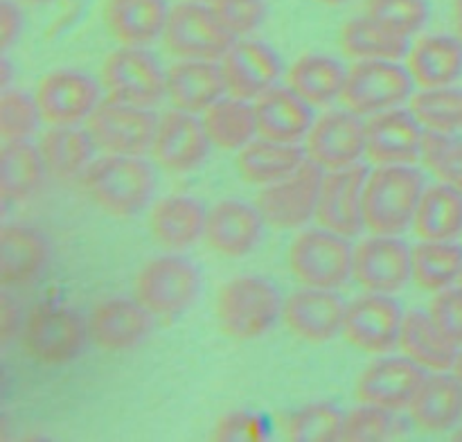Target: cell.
I'll return each mask as SVG.
<instances>
[{
	"label": "cell",
	"instance_id": "cell-1",
	"mask_svg": "<svg viewBox=\"0 0 462 442\" xmlns=\"http://www.w3.org/2000/svg\"><path fill=\"white\" fill-rule=\"evenodd\" d=\"M86 194L111 216H135L149 206L156 189V174L140 156L106 153L88 165L81 176Z\"/></svg>",
	"mask_w": 462,
	"mask_h": 442
},
{
	"label": "cell",
	"instance_id": "cell-2",
	"mask_svg": "<svg viewBox=\"0 0 462 442\" xmlns=\"http://www.w3.org/2000/svg\"><path fill=\"white\" fill-rule=\"evenodd\" d=\"M424 176L413 165H377L364 189L365 228L373 235H402L413 226Z\"/></svg>",
	"mask_w": 462,
	"mask_h": 442
},
{
	"label": "cell",
	"instance_id": "cell-3",
	"mask_svg": "<svg viewBox=\"0 0 462 442\" xmlns=\"http://www.w3.org/2000/svg\"><path fill=\"white\" fill-rule=\"evenodd\" d=\"M282 296L271 280L262 275H237L221 287L215 314L219 327L235 341H255L264 336L282 316Z\"/></svg>",
	"mask_w": 462,
	"mask_h": 442
},
{
	"label": "cell",
	"instance_id": "cell-4",
	"mask_svg": "<svg viewBox=\"0 0 462 442\" xmlns=\"http://www.w3.org/2000/svg\"><path fill=\"white\" fill-rule=\"evenodd\" d=\"M350 237L329 228L302 230L287 253L289 269L302 287L338 289L352 278L355 248Z\"/></svg>",
	"mask_w": 462,
	"mask_h": 442
},
{
	"label": "cell",
	"instance_id": "cell-5",
	"mask_svg": "<svg viewBox=\"0 0 462 442\" xmlns=\"http://www.w3.org/2000/svg\"><path fill=\"white\" fill-rule=\"evenodd\" d=\"M201 273L180 255L149 260L135 278V298L153 316L174 318L185 314L201 296Z\"/></svg>",
	"mask_w": 462,
	"mask_h": 442
},
{
	"label": "cell",
	"instance_id": "cell-6",
	"mask_svg": "<svg viewBox=\"0 0 462 442\" xmlns=\"http://www.w3.org/2000/svg\"><path fill=\"white\" fill-rule=\"evenodd\" d=\"M413 75L400 61H383V59L356 61L347 70L341 102L346 104L347 111L370 117L397 108L413 97Z\"/></svg>",
	"mask_w": 462,
	"mask_h": 442
},
{
	"label": "cell",
	"instance_id": "cell-7",
	"mask_svg": "<svg viewBox=\"0 0 462 442\" xmlns=\"http://www.w3.org/2000/svg\"><path fill=\"white\" fill-rule=\"evenodd\" d=\"M88 320L63 305H39L23 325V347L41 364H68L84 352Z\"/></svg>",
	"mask_w": 462,
	"mask_h": 442
},
{
	"label": "cell",
	"instance_id": "cell-8",
	"mask_svg": "<svg viewBox=\"0 0 462 442\" xmlns=\"http://www.w3.org/2000/svg\"><path fill=\"white\" fill-rule=\"evenodd\" d=\"M102 86L111 99L152 108L167 97V72L147 48L122 45L104 61Z\"/></svg>",
	"mask_w": 462,
	"mask_h": 442
},
{
	"label": "cell",
	"instance_id": "cell-9",
	"mask_svg": "<svg viewBox=\"0 0 462 442\" xmlns=\"http://www.w3.org/2000/svg\"><path fill=\"white\" fill-rule=\"evenodd\" d=\"M162 41L165 48L179 59L221 61L235 43V36L221 25L210 5L185 0L170 9Z\"/></svg>",
	"mask_w": 462,
	"mask_h": 442
},
{
	"label": "cell",
	"instance_id": "cell-10",
	"mask_svg": "<svg viewBox=\"0 0 462 442\" xmlns=\"http://www.w3.org/2000/svg\"><path fill=\"white\" fill-rule=\"evenodd\" d=\"M156 126L158 117L149 108L117 102L111 97L99 102L86 120V129L97 149L106 153H125V156H143L152 152Z\"/></svg>",
	"mask_w": 462,
	"mask_h": 442
},
{
	"label": "cell",
	"instance_id": "cell-11",
	"mask_svg": "<svg viewBox=\"0 0 462 442\" xmlns=\"http://www.w3.org/2000/svg\"><path fill=\"white\" fill-rule=\"evenodd\" d=\"M323 176V167L307 158L293 174L264 185V189L257 194L255 206L266 224L278 230H289L300 228L311 216H316Z\"/></svg>",
	"mask_w": 462,
	"mask_h": 442
},
{
	"label": "cell",
	"instance_id": "cell-12",
	"mask_svg": "<svg viewBox=\"0 0 462 442\" xmlns=\"http://www.w3.org/2000/svg\"><path fill=\"white\" fill-rule=\"evenodd\" d=\"M406 311L388 293H365L347 305L343 336L368 355H386L400 345Z\"/></svg>",
	"mask_w": 462,
	"mask_h": 442
},
{
	"label": "cell",
	"instance_id": "cell-13",
	"mask_svg": "<svg viewBox=\"0 0 462 442\" xmlns=\"http://www.w3.org/2000/svg\"><path fill=\"white\" fill-rule=\"evenodd\" d=\"M210 135L197 113L171 108L158 117L156 135L152 143V156L158 167L171 174H188L203 165L210 153Z\"/></svg>",
	"mask_w": 462,
	"mask_h": 442
},
{
	"label": "cell",
	"instance_id": "cell-14",
	"mask_svg": "<svg viewBox=\"0 0 462 442\" xmlns=\"http://www.w3.org/2000/svg\"><path fill=\"white\" fill-rule=\"evenodd\" d=\"M368 174L370 170L364 162L325 171L316 207V219L323 228L334 230L343 237H356L365 228L364 189Z\"/></svg>",
	"mask_w": 462,
	"mask_h": 442
},
{
	"label": "cell",
	"instance_id": "cell-15",
	"mask_svg": "<svg viewBox=\"0 0 462 442\" xmlns=\"http://www.w3.org/2000/svg\"><path fill=\"white\" fill-rule=\"evenodd\" d=\"M352 278L370 293L402 291L413 280L411 248L397 235H373L355 248Z\"/></svg>",
	"mask_w": 462,
	"mask_h": 442
},
{
	"label": "cell",
	"instance_id": "cell-16",
	"mask_svg": "<svg viewBox=\"0 0 462 442\" xmlns=\"http://www.w3.org/2000/svg\"><path fill=\"white\" fill-rule=\"evenodd\" d=\"M305 152L325 171L361 162L365 153V122L352 111H329L314 120L307 134Z\"/></svg>",
	"mask_w": 462,
	"mask_h": 442
},
{
	"label": "cell",
	"instance_id": "cell-17",
	"mask_svg": "<svg viewBox=\"0 0 462 442\" xmlns=\"http://www.w3.org/2000/svg\"><path fill=\"white\" fill-rule=\"evenodd\" d=\"M41 115L50 126H75L88 120L97 108L99 86L93 77L79 70H54L39 81L36 88Z\"/></svg>",
	"mask_w": 462,
	"mask_h": 442
},
{
	"label": "cell",
	"instance_id": "cell-18",
	"mask_svg": "<svg viewBox=\"0 0 462 442\" xmlns=\"http://www.w3.org/2000/svg\"><path fill=\"white\" fill-rule=\"evenodd\" d=\"M424 126L404 108L370 115L365 122V156L374 165H413L422 158Z\"/></svg>",
	"mask_w": 462,
	"mask_h": 442
},
{
	"label": "cell",
	"instance_id": "cell-19",
	"mask_svg": "<svg viewBox=\"0 0 462 442\" xmlns=\"http://www.w3.org/2000/svg\"><path fill=\"white\" fill-rule=\"evenodd\" d=\"M347 305L337 289L302 287L284 300L282 318L293 336L307 343H325L343 332Z\"/></svg>",
	"mask_w": 462,
	"mask_h": 442
},
{
	"label": "cell",
	"instance_id": "cell-20",
	"mask_svg": "<svg viewBox=\"0 0 462 442\" xmlns=\"http://www.w3.org/2000/svg\"><path fill=\"white\" fill-rule=\"evenodd\" d=\"M153 329V314L138 298H106L88 316L90 341L106 352L138 347Z\"/></svg>",
	"mask_w": 462,
	"mask_h": 442
},
{
	"label": "cell",
	"instance_id": "cell-21",
	"mask_svg": "<svg viewBox=\"0 0 462 442\" xmlns=\"http://www.w3.org/2000/svg\"><path fill=\"white\" fill-rule=\"evenodd\" d=\"M424 368L409 356H383L370 364L356 382L361 404L382 406L386 410L409 409L422 386Z\"/></svg>",
	"mask_w": 462,
	"mask_h": 442
},
{
	"label": "cell",
	"instance_id": "cell-22",
	"mask_svg": "<svg viewBox=\"0 0 462 442\" xmlns=\"http://www.w3.org/2000/svg\"><path fill=\"white\" fill-rule=\"evenodd\" d=\"M228 93L242 99H257L278 86L282 61L271 45L255 39H235L221 59Z\"/></svg>",
	"mask_w": 462,
	"mask_h": 442
},
{
	"label": "cell",
	"instance_id": "cell-23",
	"mask_svg": "<svg viewBox=\"0 0 462 442\" xmlns=\"http://www.w3.org/2000/svg\"><path fill=\"white\" fill-rule=\"evenodd\" d=\"M264 224L266 221L257 206L237 198H226L208 210L203 239L219 255L244 257L257 248Z\"/></svg>",
	"mask_w": 462,
	"mask_h": 442
},
{
	"label": "cell",
	"instance_id": "cell-24",
	"mask_svg": "<svg viewBox=\"0 0 462 442\" xmlns=\"http://www.w3.org/2000/svg\"><path fill=\"white\" fill-rule=\"evenodd\" d=\"M228 93L221 63L201 59H179L167 70V99L188 113H206Z\"/></svg>",
	"mask_w": 462,
	"mask_h": 442
},
{
	"label": "cell",
	"instance_id": "cell-25",
	"mask_svg": "<svg viewBox=\"0 0 462 442\" xmlns=\"http://www.w3.org/2000/svg\"><path fill=\"white\" fill-rule=\"evenodd\" d=\"M50 242L41 230L27 224H7L0 230V282L23 287L39 278L48 266Z\"/></svg>",
	"mask_w": 462,
	"mask_h": 442
},
{
	"label": "cell",
	"instance_id": "cell-26",
	"mask_svg": "<svg viewBox=\"0 0 462 442\" xmlns=\"http://www.w3.org/2000/svg\"><path fill=\"white\" fill-rule=\"evenodd\" d=\"M255 115L257 134L262 138L289 144H298L302 138H307L314 124L311 104L293 93L289 86H273L262 97H257Z\"/></svg>",
	"mask_w": 462,
	"mask_h": 442
},
{
	"label": "cell",
	"instance_id": "cell-27",
	"mask_svg": "<svg viewBox=\"0 0 462 442\" xmlns=\"http://www.w3.org/2000/svg\"><path fill=\"white\" fill-rule=\"evenodd\" d=\"M415 427L429 433L454 428L462 418V388L458 377L447 370L427 374L409 406Z\"/></svg>",
	"mask_w": 462,
	"mask_h": 442
},
{
	"label": "cell",
	"instance_id": "cell-28",
	"mask_svg": "<svg viewBox=\"0 0 462 442\" xmlns=\"http://www.w3.org/2000/svg\"><path fill=\"white\" fill-rule=\"evenodd\" d=\"M167 0H106L104 23L122 45H152L165 32L170 18Z\"/></svg>",
	"mask_w": 462,
	"mask_h": 442
},
{
	"label": "cell",
	"instance_id": "cell-29",
	"mask_svg": "<svg viewBox=\"0 0 462 442\" xmlns=\"http://www.w3.org/2000/svg\"><path fill=\"white\" fill-rule=\"evenodd\" d=\"M208 210L192 197H165L152 207L149 228L156 242L170 251L194 246L206 233Z\"/></svg>",
	"mask_w": 462,
	"mask_h": 442
},
{
	"label": "cell",
	"instance_id": "cell-30",
	"mask_svg": "<svg viewBox=\"0 0 462 442\" xmlns=\"http://www.w3.org/2000/svg\"><path fill=\"white\" fill-rule=\"evenodd\" d=\"M409 70L422 88L451 86L462 75V39L449 34L424 36L411 48Z\"/></svg>",
	"mask_w": 462,
	"mask_h": 442
},
{
	"label": "cell",
	"instance_id": "cell-31",
	"mask_svg": "<svg viewBox=\"0 0 462 442\" xmlns=\"http://www.w3.org/2000/svg\"><path fill=\"white\" fill-rule=\"evenodd\" d=\"M307 161V152L298 144L269 138H253L237 152V170L253 185H271L293 174Z\"/></svg>",
	"mask_w": 462,
	"mask_h": 442
},
{
	"label": "cell",
	"instance_id": "cell-32",
	"mask_svg": "<svg viewBox=\"0 0 462 442\" xmlns=\"http://www.w3.org/2000/svg\"><path fill=\"white\" fill-rule=\"evenodd\" d=\"M400 347L409 359L422 365L424 370H454L460 347L451 343L436 323L429 311H406L404 325H402Z\"/></svg>",
	"mask_w": 462,
	"mask_h": 442
},
{
	"label": "cell",
	"instance_id": "cell-33",
	"mask_svg": "<svg viewBox=\"0 0 462 442\" xmlns=\"http://www.w3.org/2000/svg\"><path fill=\"white\" fill-rule=\"evenodd\" d=\"M39 149L50 176L59 180H72L77 176H84V171L88 170L97 144L90 138L88 129H79L75 124L52 126L45 131Z\"/></svg>",
	"mask_w": 462,
	"mask_h": 442
},
{
	"label": "cell",
	"instance_id": "cell-34",
	"mask_svg": "<svg viewBox=\"0 0 462 442\" xmlns=\"http://www.w3.org/2000/svg\"><path fill=\"white\" fill-rule=\"evenodd\" d=\"M413 226L420 239L456 242L462 235V189L447 183L424 188Z\"/></svg>",
	"mask_w": 462,
	"mask_h": 442
},
{
	"label": "cell",
	"instance_id": "cell-35",
	"mask_svg": "<svg viewBox=\"0 0 462 442\" xmlns=\"http://www.w3.org/2000/svg\"><path fill=\"white\" fill-rule=\"evenodd\" d=\"M43 156L30 140H12L0 149V197L5 203L25 201L43 183Z\"/></svg>",
	"mask_w": 462,
	"mask_h": 442
},
{
	"label": "cell",
	"instance_id": "cell-36",
	"mask_svg": "<svg viewBox=\"0 0 462 442\" xmlns=\"http://www.w3.org/2000/svg\"><path fill=\"white\" fill-rule=\"evenodd\" d=\"M346 77L347 70L337 59L325 54H305L289 68L287 86L311 106H325L334 99H341Z\"/></svg>",
	"mask_w": 462,
	"mask_h": 442
},
{
	"label": "cell",
	"instance_id": "cell-37",
	"mask_svg": "<svg viewBox=\"0 0 462 442\" xmlns=\"http://www.w3.org/2000/svg\"><path fill=\"white\" fill-rule=\"evenodd\" d=\"M341 45L343 52L356 61H370V59L402 61L411 52L409 36L388 30L386 25L365 16V14L343 25Z\"/></svg>",
	"mask_w": 462,
	"mask_h": 442
},
{
	"label": "cell",
	"instance_id": "cell-38",
	"mask_svg": "<svg viewBox=\"0 0 462 442\" xmlns=\"http://www.w3.org/2000/svg\"><path fill=\"white\" fill-rule=\"evenodd\" d=\"M203 124L212 144L226 152H239L244 144L251 143L257 134L255 104H248L242 97H221L203 113Z\"/></svg>",
	"mask_w": 462,
	"mask_h": 442
},
{
	"label": "cell",
	"instance_id": "cell-39",
	"mask_svg": "<svg viewBox=\"0 0 462 442\" xmlns=\"http://www.w3.org/2000/svg\"><path fill=\"white\" fill-rule=\"evenodd\" d=\"M411 271L418 287L424 291H442L454 287L462 273V246L456 242L422 239L411 248Z\"/></svg>",
	"mask_w": 462,
	"mask_h": 442
},
{
	"label": "cell",
	"instance_id": "cell-40",
	"mask_svg": "<svg viewBox=\"0 0 462 442\" xmlns=\"http://www.w3.org/2000/svg\"><path fill=\"white\" fill-rule=\"evenodd\" d=\"M411 113L424 129L458 134L462 131V88L454 84L422 88L411 97Z\"/></svg>",
	"mask_w": 462,
	"mask_h": 442
},
{
	"label": "cell",
	"instance_id": "cell-41",
	"mask_svg": "<svg viewBox=\"0 0 462 442\" xmlns=\"http://www.w3.org/2000/svg\"><path fill=\"white\" fill-rule=\"evenodd\" d=\"M346 413L329 401H314L289 418L287 436L293 442H329L341 440Z\"/></svg>",
	"mask_w": 462,
	"mask_h": 442
},
{
	"label": "cell",
	"instance_id": "cell-42",
	"mask_svg": "<svg viewBox=\"0 0 462 442\" xmlns=\"http://www.w3.org/2000/svg\"><path fill=\"white\" fill-rule=\"evenodd\" d=\"M422 161L440 183L462 189V135L424 131Z\"/></svg>",
	"mask_w": 462,
	"mask_h": 442
},
{
	"label": "cell",
	"instance_id": "cell-43",
	"mask_svg": "<svg viewBox=\"0 0 462 442\" xmlns=\"http://www.w3.org/2000/svg\"><path fill=\"white\" fill-rule=\"evenodd\" d=\"M41 108L36 97L23 90H3L0 95V135L5 143L12 140H30L39 129Z\"/></svg>",
	"mask_w": 462,
	"mask_h": 442
},
{
	"label": "cell",
	"instance_id": "cell-44",
	"mask_svg": "<svg viewBox=\"0 0 462 442\" xmlns=\"http://www.w3.org/2000/svg\"><path fill=\"white\" fill-rule=\"evenodd\" d=\"M364 14L411 39L427 25L431 7L429 0H365Z\"/></svg>",
	"mask_w": 462,
	"mask_h": 442
},
{
	"label": "cell",
	"instance_id": "cell-45",
	"mask_svg": "<svg viewBox=\"0 0 462 442\" xmlns=\"http://www.w3.org/2000/svg\"><path fill=\"white\" fill-rule=\"evenodd\" d=\"M210 7L235 39L253 34L269 12L266 0H212Z\"/></svg>",
	"mask_w": 462,
	"mask_h": 442
},
{
	"label": "cell",
	"instance_id": "cell-46",
	"mask_svg": "<svg viewBox=\"0 0 462 442\" xmlns=\"http://www.w3.org/2000/svg\"><path fill=\"white\" fill-rule=\"evenodd\" d=\"M393 410L382 409V406L364 404L346 415L343 422L341 440L347 442H364V440H383L391 436L393 428Z\"/></svg>",
	"mask_w": 462,
	"mask_h": 442
},
{
	"label": "cell",
	"instance_id": "cell-47",
	"mask_svg": "<svg viewBox=\"0 0 462 442\" xmlns=\"http://www.w3.org/2000/svg\"><path fill=\"white\" fill-rule=\"evenodd\" d=\"M429 316L436 327L449 338L451 343L462 347V289L447 287L436 293L429 305Z\"/></svg>",
	"mask_w": 462,
	"mask_h": 442
},
{
	"label": "cell",
	"instance_id": "cell-48",
	"mask_svg": "<svg viewBox=\"0 0 462 442\" xmlns=\"http://www.w3.org/2000/svg\"><path fill=\"white\" fill-rule=\"evenodd\" d=\"M260 427H262V424L257 422L253 415L237 410V413L226 415V418L221 419L219 424H217L215 437H217V440H226V442H230V440H251V437H260L262 436Z\"/></svg>",
	"mask_w": 462,
	"mask_h": 442
},
{
	"label": "cell",
	"instance_id": "cell-49",
	"mask_svg": "<svg viewBox=\"0 0 462 442\" xmlns=\"http://www.w3.org/2000/svg\"><path fill=\"white\" fill-rule=\"evenodd\" d=\"M23 32V14L18 9V0H3L0 3V41L3 50H9L14 41H18Z\"/></svg>",
	"mask_w": 462,
	"mask_h": 442
},
{
	"label": "cell",
	"instance_id": "cell-50",
	"mask_svg": "<svg viewBox=\"0 0 462 442\" xmlns=\"http://www.w3.org/2000/svg\"><path fill=\"white\" fill-rule=\"evenodd\" d=\"M0 329H3V341H9L18 329V307L9 300L7 293L3 296V305H0Z\"/></svg>",
	"mask_w": 462,
	"mask_h": 442
},
{
	"label": "cell",
	"instance_id": "cell-51",
	"mask_svg": "<svg viewBox=\"0 0 462 442\" xmlns=\"http://www.w3.org/2000/svg\"><path fill=\"white\" fill-rule=\"evenodd\" d=\"M451 12H454L456 36H460L462 39V0H454V3H451Z\"/></svg>",
	"mask_w": 462,
	"mask_h": 442
},
{
	"label": "cell",
	"instance_id": "cell-52",
	"mask_svg": "<svg viewBox=\"0 0 462 442\" xmlns=\"http://www.w3.org/2000/svg\"><path fill=\"white\" fill-rule=\"evenodd\" d=\"M0 66H3V79H0V86H3V90H7V84H9V61L7 59H3V61H0Z\"/></svg>",
	"mask_w": 462,
	"mask_h": 442
},
{
	"label": "cell",
	"instance_id": "cell-53",
	"mask_svg": "<svg viewBox=\"0 0 462 442\" xmlns=\"http://www.w3.org/2000/svg\"><path fill=\"white\" fill-rule=\"evenodd\" d=\"M454 374L458 377L460 388H462V350L458 352V359H456V364H454Z\"/></svg>",
	"mask_w": 462,
	"mask_h": 442
},
{
	"label": "cell",
	"instance_id": "cell-54",
	"mask_svg": "<svg viewBox=\"0 0 462 442\" xmlns=\"http://www.w3.org/2000/svg\"><path fill=\"white\" fill-rule=\"evenodd\" d=\"M21 5H30V7H39V5H48L52 0H18Z\"/></svg>",
	"mask_w": 462,
	"mask_h": 442
},
{
	"label": "cell",
	"instance_id": "cell-55",
	"mask_svg": "<svg viewBox=\"0 0 462 442\" xmlns=\"http://www.w3.org/2000/svg\"><path fill=\"white\" fill-rule=\"evenodd\" d=\"M319 3H323V5H329V7H337V5H343V3H347V0H319Z\"/></svg>",
	"mask_w": 462,
	"mask_h": 442
},
{
	"label": "cell",
	"instance_id": "cell-56",
	"mask_svg": "<svg viewBox=\"0 0 462 442\" xmlns=\"http://www.w3.org/2000/svg\"><path fill=\"white\" fill-rule=\"evenodd\" d=\"M454 437H456V440H462V428H458V431L454 433Z\"/></svg>",
	"mask_w": 462,
	"mask_h": 442
},
{
	"label": "cell",
	"instance_id": "cell-57",
	"mask_svg": "<svg viewBox=\"0 0 462 442\" xmlns=\"http://www.w3.org/2000/svg\"><path fill=\"white\" fill-rule=\"evenodd\" d=\"M458 287L462 289V273H460V278H458Z\"/></svg>",
	"mask_w": 462,
	"mask_h": 442
},
{
	"label": "cell",
	"instance_id": "cell-58",
	"mask_svg": "<svg viewBox=\"0 0 462 442\" xmlns=\"http://www.w3.org/2000/svg\"><path fill=\"white\" fill-rule=\"evenodd\" d=\"M197 3H212V0H197Z\"/></svg>",
	"mask_w": 462,
	"mask_h": 442
}]
</instances>
